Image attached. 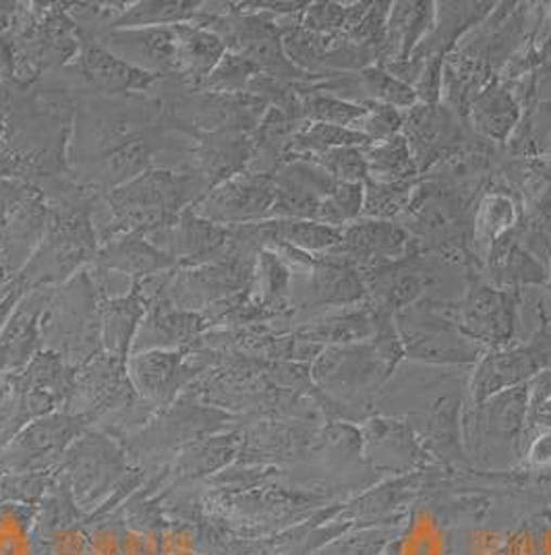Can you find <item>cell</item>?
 <instances>
[{
  "label": "cell",
  "instance_id": "1",
  "mask_svg": "<svg viewBox=\"0 0 551 555\" xmlns=\"http://www.w3.org/2000/svg\"><path fill=\"white\" fill-rule=\"evenodd\" d=\"M276 189L266 179H243L220 189L207 202L206 211L216 220H249L274 204Z\"/></svg>",
  "mask_w": 551,
  "mask_h": 555
},
{
  "label": "cell",
  "instance_id": "2",
  "mask_svg": "<svg viewBox=\"0 0 551 555\" xmlns=\"http://www.w3.org/2000/svg\"><path fill=\"white\" fill-rule=\"evenodd\" d=\"M116 50L125 59L131 54L145 67L168 69L172 65H181L179 61V38L177 29H141V31H123L111 38Z\"/></svg>",
  "mask_w": 551,
  "mask_h": 555
},
{
  "label": "cell",
  "instance_id": "3",
  "mask_svg": "<svg viewBox=\"0 0 551 555\" xmlns=\"http://www.w3.org/2000/svg\"><path fill=\"white\" fill-rule=\"evenodd\" d=\"M177 38H179V61L193 73L206 75L218 65L225 52L222 40L202 29L177 27Z\"/></svg>",
  "mask_w": 551,
  "mask_h": 555
},
{
  "label": "cell",
  "instance_id": "4",
  "mask_svg": "<svg viewBox=\"0 0 551 555\" xmlns=\"http://www.w3.org/2000/svg\"><path fill=\"white\" fill-rule=\"evenodd\" d=\"M84 67L90 73L95 83L108 88V90H127L136 88L143 79V70L127 65L125 61L116 59L104 50H88L84 56Z\"/></svg>",
  "mask_w": 551,
  "mask_h": 555
},
{
  "label": "cell",
  "instance_id": "5",
  "mask_svg": "<svg viewBox=\"0 0 551 555\" xmlns=\"http://www.w3.org/2000/svg\"><path fill=\"white\" fill-rule=\"evenodd\" d=\"M348 249L363 254H394L402 247L405 234L384 222H366L343 234ZM341 241V243H343Z\"/></svg>",
  "mask_w": 551,
  "mask_h": 555
},
{
  "label": "cell",
  "instance_id": "6",
  "mask_svg": "<svg viewBox=\"0 0 551 555\" xmlns=\"http://www.w3.org/2000/svg\"><path fill=\"white\" fill-rule=\"evenodd\" d=\"M434 9L432 4H398L392 17V36L396 38V47L400 48L402 56L411 52L414 42L421 38V34L432 24Z\"/></svg>",
  "mask_w": 551,
  "mask_h": 555
},
{
  "label": "cell",
  "instance_id": "7",
  "mask_svg": "<svg viewBox=\"0 0 551 555\" xmlns=\"http://www.w3.org/2000/svg\"><path fill=\"white\" fill-rule=\"evenodd\" d=\"M361 208H363V186L359 183H343L336 186L334 193H330L325 202H320L316 220H320V224L336 229V224L341 227L348 220H353Z\"/></svg>",
  "mask_w": 551,
  "mask_h": 555
},
{
  "label": "cell",
  "instance_id": "8",
  "mask_svg": "<svg viewBox=\"0 0 551 555\" xmlns=\"http://www.w3.org/2000/svg\"><path fill=\"white\" fill-rule=\"evenodd\" d=\"M369 158L368 172L371 170L373 177L382 181H396L400 177H409L414 170L405 139H388L384 145L375 147Z\"/></svg>",
  "mask_w": 551,
  "mask_h": 555
},
{
  "label": "cell",
  "instance_id": "9",
  "mask_svg": "<svg viewBox=\"0 0 551 555\" xmlns=\"http://www.w3.org/2000/svg\"><path fill=\"white\" fill-rule=\"evenodd\" d=\"M108 266L116 270L129 272V274H148L156 268H164L168 263L166 255L156 254L152 247L141 245L139 241H127L111 247V251L104 255Z\"/></svg>",
  "mask_w": 551,
  "mask_h": 555
},
{
  "label": "cell",
  "instance_id": "10",
  "mask_svg": "<svg viewBox=\"0 0 551 555\" xmlns=\"http://www.w3.org/2000/svg\"><path fill=\"white\" fill-rule=\"evenodd\" d=\"M276 231L282 238H286L293 245H299L303 249H328L343 241V232L320 222L286 220L276 224Z\"/></svg>",
  "mask_w": 551,
  "mask_h": 555
},
{
  "label": "cell",
  "instance_id": "11",
  "mask_svg": "<svg viewBox=\"0 0 551 555\" xmlns=\"http://www.w3.org/2000/svg\"><path fill=\"white\" fill-rule=\"evenodd\" d=\"M307 115L313 120H320L322 125H334V127H353V125H366L368 118V108L348 104L343 100H334V98H309L307 100Z\"/></svg>",
  "mask_w": 551,
  "mask_h": 555
},
{
  "label": "cell",
  "instance_id": "12",
  "mask_svg": "<svg viewBox=\"0 0 551 555\" xmlns=\"http://www.w3.org/2000/svg\"><path fill=\"white\" fill-rule=\"evenodd\" d=\"M366 90L384 106H413L417 93L409 88V83L396 79L390 73L382 69H366L361 75Z\"/></svg>",
  "mask_w": 551,
  "mask_h": 555
},
{
  "label": "cell",
  "instance_id": "13",
  "mask_svg": "<svg viewBox=\"0 0 551 555\" xmlns=\"http://www.w3.org/2000/svg\"><path fill=\"white\" fill-rule=\"evenodd\" d=\"M369 141L361 131H350L345 127H334V125H313L303 138L300 145L309 150H320V152H330L336 147H350L355 143H366Z\"/></svg>",
  "mask_w": 551,
  "mask_h": 555
},
{
  "label": "cell",
  "instance_id": "14",
  "mask_svg": "<svg viewBox=\"0 0 551 555\" xmlns=\"http://www.w3.org/2000/svg\"><path fill=\"white\" fill-rule=\"evenodd\" d=\"M323 166L332 177L345 179V183H359L368 175V163L353 147H336L323 152Z\"/></svg>",
  "mask_w": 551,
  "mask_h": 555
},
{
  "label": "cell",
  "instance_id": "15",
  "mask_svg": "<svg viewBox=\"0 0 551 555\" xmlns=\"http://www.w3.org/2000/svg\"><path fill=\"white\" fill-rule=\"evenodd\" d=\"M187 7L189 4H184V2H150V4H141L133 13L123 17L120 25H154L164 24V22H177V20H183L184 15L191 11Z\"/></svg>",
  "mask_w": 551,
  "mask_h": 555
},
{
  "label": "cell",
  "instance_id": "16",
  "mask_svg": "<svg viewBox=\"0 0 551 555\" xmlns=\"http://www.w3.org/2000/svg\"><path fill=\"white\" fill-rule=\"evenodd\" d=\"M512 118H514V104L505 93L489 95L485 100V106L482 108L483 129L487 125L489 133L504 135L505 131L512 127Z\"/></svg>",
  "mask_w": 551,
  "mask_h": 555
},
{
  "label": "cell",
  "instance_id": "17",
  "mask_svg": "<svg viewBox=\"0 0 551 555\" xmlns=\"http://www.w3.org/2000/svg\"><path fill=\"white\" fill-rule=\"evenodd\" d=\"M400 116L396 115V111L392 106H373L369 108L368 118H366V131L363 135L368 139H386L400 127Z\"/></svg>",
  "mask_w": 551,
  "mask_h": 555
},
{
  "label": "cell",
  "instance_id": "18",
  "mask_svg": "<svg viewBox=\"0 0 551 555\" xmlns=\"http://www.w3.org/2000/svg\"><path fill=\"white\" fill-rule=\"evenodd\" d=\"M345 9L338 4H316L307 11L305 25L316 31H325L345 24Z\"/></svg>",
  "mask_w": 551,
  "mask_h": 555
}]
</instances>
